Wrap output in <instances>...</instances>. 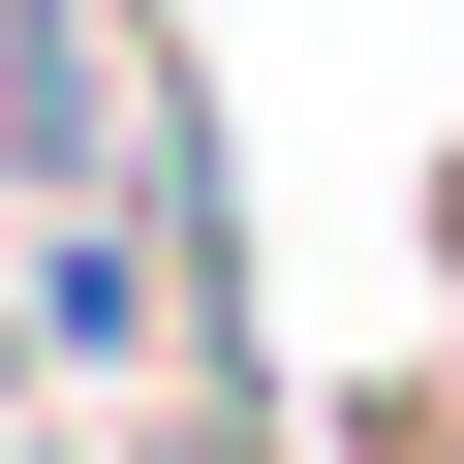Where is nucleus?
<instances>
[{"label":"nucleus","mask_w":464,"mask_h":464,"mask_svg":"<svg viewBox=\"0 0 464 464\" xmlns=\"http://www.w3.org/2000/svg\"><path fill=\"white\" fill-rule=\"evenodd\" d=\"M433 279H464V155H433Z\"/></svg>","instance_id":"f257e3e1"}]
</instances>
